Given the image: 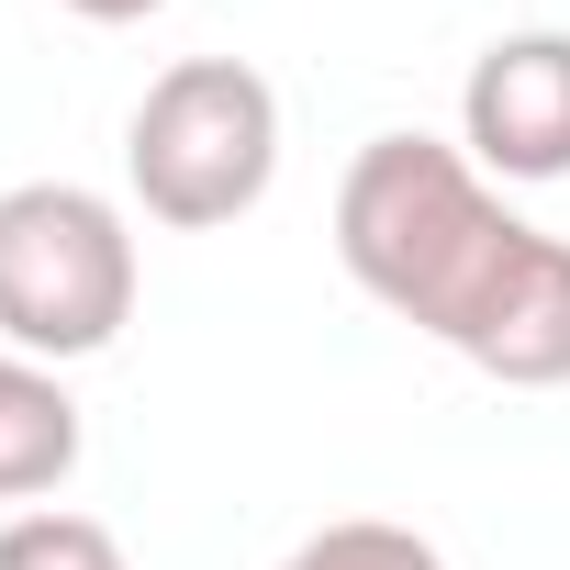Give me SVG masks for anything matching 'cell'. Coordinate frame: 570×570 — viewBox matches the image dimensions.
I'll use <instances>...</instances> for the list:
<instances>
[{
  "label": "cell",
  "instance_id": "obj_1",
  "mask_svg": "<svg viewBox=\"0 0 570 570\" xmlns=\"http://www.w3.org/2000/svg\"><path fill=\"white\" fill-rule=\"evenodd\" d=\"M336 257L347 279L459 347L503 392L570 381V246L503 213V190L470 168V146L436 135H370L336 179Z\"/></svg>",
  "mask_w": 570,
  "mask_h": 570
},
{
  "label": "cell",
  "instance_id": "obj_2",
  "mask_svg": "<svg viewBox=\"0 0 570 570\" xmlns=\"http://www.w3.org/2000/svg\"><path fill=\"white\" fill-rule=\"evenodd\" d=\"M124 179H135L146 224H168V235H213V224L257 213L279 179V90L246 57L157 68L124 124Z\"/></svg>",
  "mask_w": 570,
  "mask_h": 570
},
{
  "label": "cell",
  "instance_id": "obj_3",
  "mask_svg": "<svg viewBox=\"0 0 570 570\" xmlns=\"http://www.w3.org/2000/svg\"><path fill=\"white\" fill-rule=\"evenodd\" d=\"M124 325H135L124 202L79 179H12L0 190V347L68 370V358H101Z\"/></svg>",
  "mask_w": 570,
  "mask_h": 570
},
{
  "label": "cell",
  "instance_id": "obj_4",
  "mask_svg": "<svg viewBox=\"0 0 570 570\" xmlns=\"http://www.w3.org/2000/svg\"><path fill=\"white\" fill-rule=\"evenodd\" d=\"M459 146L481 179H570V35H492L459 79Z\"/></svg>",
  "mask_w": 570,
  "mask_h": 570
},
{
  "label": "cell",
  "instance_id": "obj_5",
  "mask_svg": "<svg viewBox=\"0 0 570 570\" xmlns=\"http://www.w3.org/2000/svg\"><path fill=\"white\" fill-rule=\"evenodd\" d=\"M79 470V403L46 358L0 347V503H46Z\"/></svg>",
  "mask_w": 570,
  "mask_h": 570
},
{
  "label": "cell",
  "instance_id": "obj_6",
  "mask_svg": "<svg viewBox=\"0 0 570 570\" xmlns=\"http://www.w3.org/2000/svg\"><path fill=\"white\" fill-rule=\"evenodd\" d=\"M0 570H135L124 537L101 514H68V503H23L0 525Z\"/></svg>",
  "mask_w": 570,
  "mask_h": 570
},
{
  "label": "cell",
  "instance_id": "obj_7",
  "mask_svg": "<svg viewBox=\"0 0 570 570\" xmlns=\"http://www.w3.org/2000/svg\"><path fill=\"white\" fill-rule=\"evenodd\" d=\"M279 570H448V548L392 525V514H347V525H314Z\"/></svg>",
  "mask_w": 570,
  "mask_h": 570
},
{
  "label": "cell",
  "instance_id": "obj_8",
  "mask_svg": "<svg viewBox=\"0 0 570 570\" xmlns=\"http://www.w3.org/2000/svg\"><path fill=\"white\" fill-rule=\"evenodd\" d=\"M79 23H146V12H168V0H68Z\"/></svg>",
  "mask_w": 570,
  "mask_h": 570
}]
</instances>
